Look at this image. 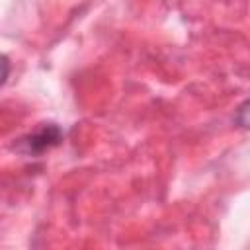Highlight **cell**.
<instances>
[{"label": "cell", "instance_id": "cell-1", "mask_svg": "<svg viewBox=\"0 0 250 250\" xmlns=\"http://www.w3.org/2000/svg\"><path fill=\"white\" fill-rule=\"evenodd\" d=\"M62 129L59 123H41L35 131L20 137L16 143H14V150L23 154V156H41L45 154L47 150L59 146L62 143Z\"/></svg>", "mask_w": 250, "mask_h": 250}, {"label": "cell", "instance_id": "cell-2", "mask_svg": "<svg viewBox=\"0 0 250 250\" xmlns=\"http://www.w3.org/2000/svg\"><path fill=\"white\" fill-rule=\"evenodd\" d=\"M8 76H10V59L0 53V86L6 84Z\"/></svg>", "mask_w": 250, "mask_h": 250}]
</instances>
